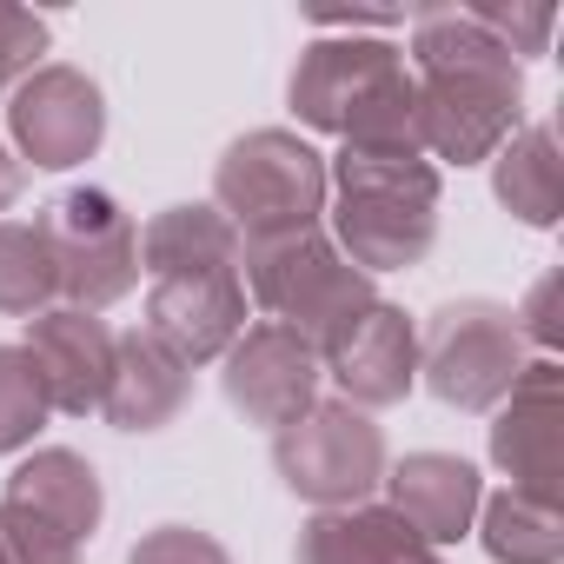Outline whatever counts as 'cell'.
Listing matches in <instances>:
<instances>
[{"instance_id": "52a82bcc", "label": "cell", "mask_w": 564, "mask_h": 564, "mask_svg": "<svg viewBox=\"0 0 564 564\" xmlns=\"http://www.w3.org/2000/svg\"><path fill=\"white\" fill-rule=\"evenodd\" d=\"M272 465L306 505L346 511L386 478V432L359 405L319 399L306 419H293L286 432H272Z\"/></svg>"}, {"instance_id": "30bf717a", "label": "cell", "mask_w": 564, "mask_h": 564, "mask_svg": "<svg viewBox=\"0 0 564 564\" xmlns=\"http://www.w3.org/2000/svg\"><path fill=\"white\" fill-rule=\"evenodd\" d=\"M319 379H326L319 352H313L300 333L272 326V319H265V326H246V333L226 346V372H219L232 412H246V419L265 425V432H286L293 419H306V412L319 405Z\"/></svg>"}, {"instance_id": "277c9868", "label": "cell", "mask_w": 564, "mask_h": 564, "mask_svg": "<svg viewBox=\"0 0 564 564\" xmlns=\"http://www.w3.org/2000/svg\"><path fill=\"white\" fill-rule=\"evenodd\" d=\"M213 206L226 213V226L239 239L319 226V213H326V153H313L286 127L239 133L213 166Z\"/></svg>"}, {"instance_id": "6da1fadb", "label": "cell", "mask_w": 564, "mask_h": 564, "mask_svg": "<svg viewBox=\"0 0 564 564\" xmlns=\"http://www.w3.org/2000/svg\"><path fill=\"white\" fill-rule=\"evenodd\" d=\"M412 61H419V147L478 166L491 160L518 120H524V61L471 14V8H425L412 21Z\"/></svg>"}, {"instance_id": "7402d4cb", "label": "cell", "mask_w": 564, "mask_h": 564, "mask_svg": "<svg viewBox=\"0 0 564 564\" xmlns=\"http://www.w3.org/2000/svg\"><path fill=\"white\" fill-rule=\"evenodd\" d=\"M54 293H61V272H54L47 232L28 226V219H0V313L41 319Z\"/></svg>"}, {"instance_id": "cb8c5ba5", "label": "cell", "mask_w": 564, "mask_h": 564, "mask_svg": "<svg viewBox=\"0 0 564 564\" xmlns=\"http://www.w3.org/2000/svg\"><path fill=\"white\" fill-rule=\"evenodd\" d=\"M0 557L8 564H80V544L61 538L54 524H41L34 511L0 498Z\"/></svg>"}, {"instance_id": "f546056e", "label": "cell", "mask_w": 564, "mask_h": 564, "mask_svg": "<svg viewBox=\"0 0 564 564\" xmlns=\"http://www.w3.org/2000/svg\"><path fill=\"white\" fill-rule=\"evenodd\" d=\"M0 564H8V557H0Z\"/></svg>"}, {"instance_id": "83f0119b", "label": "cell", "mask_w": 564, "mask_h": 564, "mask_svg": "<svg viewBox=\"0 0 564 564\" xmlns=\"http://www.w3.org/2000/svg\"><path fill=\"white\" fill-rule=\"evenodd\" d=\"M557 286H564V279H557V272H544L538 286H531V300H524V313H511V319H524L518 333L544 346V359H551V352L564 346V319H557Z\"/></svg>"}, {"instance_id": "4fadbf2b", "label": "cell", "mask_w": 564, "mask_h": 564, "mask_svg": "<svg viewBox=\"0 0 564 564\" xmlns=\"http://www.w3.org/2000/svg\"><path fill=\"white\" fill-rule=\"evenodd\" d=\"M113 333L100 313H80V306H47L41 319H28V359L47 386V405L54 412H100L107 399V372H113Z\"/></svg>"}, {"instance_id": "8fae6325", "label": "cell", "mask_w": 564, "mask_h": 564, "mask_svg": "<svg viewBox=\"0 0 564 564\" xmlns=\"http://www.w3.org/2000/svg\"><path fill=\"white\" fill-rule=\"evenodd\" d=\"M392 74H405V54L386 34H319L300 54L286 100L313 133H346V120L366 107V94H379Z\"/></svg>"}, {"instance_id": "3957f363", "label": "cell", "mask_w": 564, "mask_h": 564, "mask_svg": "<svg viewBox=\"0 0 564 564\" xmlns=\"http://www.w3.org/2000/svg\"><path fill=\"white\" fill-rule=\"evenodd\" d=\"M239 265L252 300L272 313V326L300 333L319 359L352 333V319L366 306H379L372 272H359L326 226H300V232H272V239H239Z\"/></svg>"}, {"instance_id": "f1b7e54d", "label": "cell", "mask_w": 564, "mask_h": 564, "mask_svg": "<svg viewBox=\"0 0 564 564\" xmlns=\"http://www.w3.org/2000/svg\"><path fill=\"white\" fill-rule=\"evenodd\" d=\"M21 180H28V166H21L8 147H0V213H8V206L21 199Z\"/></svg>"}, {"instance_id": "7c38bea8", "label": "cell", "mask_w": 564, "mask_h": 564, "mask_svg": "<svg viewBox=\"0 0 564 564\" xmlns=\"http://www.w3.org/2000/svg\"><path fill=\"white\" fill-rule=\"evenodd\" d=\"M147 333L166 339L186 366L226 359V346L246 333L239 272H166V279H147Z\"/></svg>"}, {"instance_id": "d6986e66", "label": "cell", "mask_w": 564, "mask_h": 564, "mask_svg": "<svg viewBox=\"0 0 564 564\" xmlns=\"http://www.w3.org/2000/svg\"><path fill=\"white\" fill-rule=\"evenodd\" d=\"M140 272H239V232L226 226L219 206H166L140 232Z\"/></svg>"}, {"instance_id": "ba28073f", "label": "cell", "mask_w": 564, "mask_h": 564, "mask_svg": "<svg viewBox=\"0 0 564 564\" xmlns=\"http://www.w3.org/2000/svg\"><path fill=\"white\" fill-rule=\"evenodd\" d=\"M491 465L511 478L505 491H524L538 505L564 498V372H557V359H531L518 372V386L498 399Z\"/></svg>"}, {"instance_id": "5bb4252c", "label": "cell", "mask_w": 564, "mask_h": 564, "mask_svg": "<svg viewBox=\"0 0 564 564\" xmlns=\"http://www.w3.org/2000/svg\"><path fill=\"white\" fill-rule=\"evenodd\" d=\"M333 379H339V399L372 412V405H399L412 386H419V333L399 306H366L352 319V333L319 359Z\"/></svg>"}, {"instance_id": "4316f807", "label": "cell", "mask_w": 564, "mask_h": 564, "mask_svg": "<svg viewBox=\"0 0 564 564\" xmlns=\"http://www.w3.org/2000/svg\"><path fill=\"white\" fill-rule=\"evenodd\" d=\"M505 47H511V61H524V54H544V41H551V28H557V14L551 8H518V0H511V8H471Z\"/></svg>"}, {"instance_id": "e0dca14e", "label": "cell", "mask_w": 564, "mask_h": 564, "mask_svg": "<svg viewBox=\"0 0 564 564\" xmlns=\"http://www.w3.org/2000/svg\"><path fill=\"white\" fill-rule=\"evenodd\" d=\"M0 498L21 505V511H34L41 524H54V531L74 538V544H87V538L100 531V511H107L100 471H94L80 452H67V445L28 452V458L8 471V491H0Z\"/></svg>"}, {"instance_id": "9a60e30c", "label": "cell", "mask_w": 564, "mask_h": 564, "mask_svg": "<svg viewBox=\"0 0 564 564\" xmlns=\"http://www.w3.org/2000/svg\"><path fill=\"white\" fill-rule=\"evenodd\" d=\"M186 392H193V366H186L166 339H153V333L140 326V333H127V339L113 346V372H107L100 412H107V425H120V432H160L166 419H180Z\"/></svg>"}, {"instance_id": "ac0fdd59", "label": "cell", "mask_w": 564, "mask_h": 564, "mask_svg": "<svg viewBox=\"0 0 564 564\" xmlns=\"http://www.w3.org/2000/svg\"><path fill=\"white\" fill-rule=\"evenodd\" d=\"M300 564H445L392 505L319 511L300 531Z\"/></svg>"}, {"instance_id": "603a6c76", "label": "cell", "mask_w": 564, "mask_h": 564, "mask_svg": "<svg viewBox=\"0 0 564 564\" xmlns=\"http://www.w3.org/2000/svg\"><path fill=\"white\" fill-rule=\"evenodd\" d=\"M47 386L28 359V346H0V452H28L47 425Z\"/></svg>"}, {"instance_id": "7a4b0ae2", "label": "cell", "mask_w": 564, "mask_h": 564, "mask_svg": "<svg viewBox=\"0 0 564 564\" xmlns=\"http://www.w3.org/2000/svg\"><path fill=\"white\" fill-rule=\"evenodd\" d=\"M326 199L333 246L359 272H405L438 239V166L425 153H339Z\"/></svg>"}, {"instance_id": "5b68a950", "label": "cell", "mask_w": 564, "mask_h": 564, "mask_svg": "<svg viewBox=\"0 0 564 564\" xmlns=\"http://www.w3.org/2000/svg\"><path fill=\"white\" fill-rule=\"evenodd\" d=\"M524 372V333L498 300H452L419 333V379L452 412H491Z\"/></svg>"}, {"instance_id": "9c48e42d", "label": "cell", "mask_w": 564, "mask_h": 564, "mask_svg": "<svg viewBox=\"0 0 564 564\" xmlns=\"http://www.w3.org/2000/svg\"><path fill=\"white\" fill-rule=\"evenodd\" d=\"M8 133H14L21 160H34L41 173H67L100 153L107 100L80 67H34L8 100Z\"/></svg>"}, {"instance_id": "2e32d148", "label": "cell", "mask_w": 564, "mask_h": 564, "mask_svg": "<svg viewBox=\"0 0 564 564\" xmlns=\"http://www.w3.org/2000/svg\"><path fill=\"white\" fill-rule=\"evenodd\" d=\"M386 491H392V511L438 551V544H458L465 531H471V518H478V471L465 465V458H452V452H412V458H399L386 478H379Z\"/></svg>"}, {"instance_id": "8992f818", "label": "cell", "mask_w": 564, "mask_h": 564, "mask_svg": "<svg viewBox=\"0 0 564 564\" xmlns=\"http://www.w3.org/2000/svg\"><path fill=\"white\" fill-rule=\"evenodd\" d=\"M41 232H47V252H54L67 306L100 313V306L133 293V279H140V226H133V213L107 186L61 193L47 206Z\"/></svg>"}, {"instance_id": "d4e9b609", "label": "cell", "mask_w": 564, "mask_h": 564, "mask_svg": "<svg viewBox=\"0 0 564 564\" xmlns=\"http://www.w3.org/2000/svg\"><path fill=\"white\" fill-rule=\"evenodd\" d=\"M127 564H232V557H226V544H219L213 531H199V524H160V531H147V538L127 551Z\"/></svg>"}, {"instance_id": "484cf974", "label": "cell", "mask_w": 564, "mask_h": 564, "mask_svg": "<svg viewBox=\"0 0 564 564\" xmlns=\"http://www.w3.org/2000/svg\"><path fill=\"white\" fill-rule=\"evenodd\" d=\"M41 54H47V21L28 8H0V94L21 87Z\"/></svg>"}, {"instance_id": "44dd1931", "label": "cell", "mask_w": 564, "mask_h": 564, "mask_svg": "<svg viewBox=\"0 0 564 564\" xmlns=\"http://www.w3.org/2000/svg\"><path fill=\"white\" fill-rule=\"evenodd\" d=\"M478 538L498 564H557L564 557V511L524 491L478 498Z\"/></svg>"}, {"instance_id": "ffe728a7", "label": "cell", "mask_w": 564, "mask_h": 564, "mask_svg": "<svg viewBox=\"0 0 564 564\" xmlns=\"http://www.w3.org/2000/svg\"><path fill=\"white\" fill-rule=\"evenodd\" d=\"M491 193L511 219L524 226H557L564 213V160H557V133L551 127H518L498 153H491Z\"/></svg>"}]
</instances>
